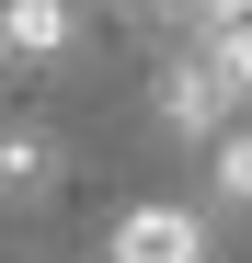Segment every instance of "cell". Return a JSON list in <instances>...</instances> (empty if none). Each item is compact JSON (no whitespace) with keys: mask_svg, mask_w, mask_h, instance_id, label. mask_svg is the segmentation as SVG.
Returning <instances> with one entry per match:
<instances>
[{"mask_svg":"<svg viewBox=\"0 0 252 263\" xmlns=\"http://www.w3.org/2000/svg\"><path fill=\"white\" fill-rule=\"evenodd\" d=\"M241 115H252V69H241V46H229V34H184L172 69H160V126H172L184 149H218Z\"/></svg>","mask_w":252,"mask_h":263,"instance_id":"1","label":"cell"},{"mask_svg":"<svg viewBox=\"0 0 252 263\" xmlns=\"http://www.w3.org/2000/svg\"><path fill=\"white\" fill-rule=\"evenodd\" d=\"M103 263H206V217L195 206H126L103 229Z\"/></svg>","mask_w":252,"mask_h":263,"instance_id":"2","label":"cell"},{"mask_svg":"<svg viewBox=\"0 0 252 263\" xmlns=\"http://www.w3.org/2000/svg\"><path fill=\"white\" fill-rule=\"evenodd\" d=\"M0 58L69 69V58H80V0H0Z\"/></svg>","mask_w":252,"mask_h":263,"instance_id":"3","label":"cell"},{"mask_svg":"<svg viewBox=\"0 0 252 263\" xmlns=\"http://www.w3.org/2000/svg\"><path fill=\"white\" fill-rule=\"evenodd\" d=\"M58 195V138L46 126H0V206H46Z\"/></svg>","mask_w":252,"mask_h":263,"instance_id":"4","label":"cell"},{"mask_svg":"<svg viewBox=\"0 0 252 263\" xmlns=\"http://www.w3.org/2000/svg\"><path fill=\"white\" fill-rule=\"evenodd\" d=\"M206 206H218V217H252V126H229V138L206 149Z\"/></svg>","mask_w":252,"mask_h":263,"instance_id":"5","label":"cell"},{"mask_svg":"<svg viewBox=\"0 0 252 263\" xmlns=\"http://www.w3.org/2000/svg\"><path fill=\"white\" fill-rule=\"evenodd\" d=\"M138 12H160L172 34H229V23H241V0H138Z\"/></svg>","mask_w":252,"mask_h":263,"instance_id":"6","label":"cell"}]
</instances>
